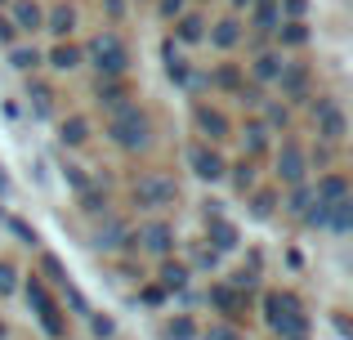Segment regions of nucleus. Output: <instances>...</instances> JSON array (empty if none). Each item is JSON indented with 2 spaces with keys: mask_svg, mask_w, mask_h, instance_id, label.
Here are the masks:
<instances>
[{
  "mask_svg": "<svg viewBox=\"0 0 353 340\" xmlns=\"http://www.w3.org/2000/svg\"><path fill=\"white\" fill-rule=\"evenodd\" d=\"M206 300H210V305H215L219 314L228 318V323H237V318H241V309H246V296H241L233 282H215V287L206 291Z\"/></svg>",
  "mask_w": 353,
  "mask_h": 340,
  "instance_id": "nucleus-19",
  "label": "nucleus"
},
{
  "mask_svg": "<svg viewBox=\"0 0 353 340\" xmlns=\"http://www.w3.org/2000/svg\"><path fill=\"white\" fill-rule=\"evenodd\" d=\"M215 264H219V251H215V246H197V251H192V269H215Z\"/></svg>",
  "mask_w": 353,
  "mask_h": 340,
  "instance_id": "nucleus-44",
  "label": "nucleus"
},
{
  "mask_svg": "<svg viewBox=\"0 0 353 340\" xmlns=\"http://www.w3.org/2000/svg\"><path fill=\"white\" fill-rule=\"evenodd\" d=\"M9 23L18 27V36H36L45 27V9L36 5V0H9Z\"/></svg>",
  "mask_w": 353,
  "mask_h": 340,
  "instance_id": "nucleus-17",
  "label": "nucleus"
},
{
  "mask_svg": "<svg viewBox=\"0 0 353 340\" xmlns=\"http://www.w3.org/2000/svg\"><path fill=\"white\" fill-rule=\"evenodd\" d=\"M94 251L103 255H125L134 251V228H130V219H117V215H103V224L94 228Z\"/></svg>",
  "mask_w": 353,
  "mask_h": 340,
  "instance_id": "nucleus-8",
  "label": "nucleus"
},
{
  "mask_svg": "<svg viewBox=\"0 0 353 340\" xmlns=\"http://www.w3.org/2000/svg\"><path fill=\"white\" fill-rule=\"evenodd\" d=\"M41 32H50L54 41H68V36L77 32V5L59 0L54 9H45V27H41Z\"/></svg>",
  "mask_w": 353,
  "mask_h": 340,
  "instance_id": "nucleus-20",
  "label": "nucleus"
},
{
  "mask_svg": "<svg viewBox=\"0 0 353 340\" xmlns=\"http://www.w3.org/2000/svg\"><path fill=\"white\" fill-rule=\"evenodd\" d=\"M224 179H233V188L241 192V197H246V192L259 183V174H255V161H250V157H241L237 166H228V170H224Z\"/></svg>",
  "mask_w": 353,
  "mask_h": 340,
  "instance_id": "nucleus-34",
  "label": "nucleus"
},
{
  "mask_svg": "<svg viewBox=\"0 0 353 340\" xmlns=\"http://www.w3.org/2000/svg\"><path fill=\"white\" fill-rule=\"evenodd\" d=\"M130 86H125V77H99V86H94V103L103 108V112H117V108H125L130 103Z\"/></svg>",
  "mask_w": 353,
  "mask_h": 340,
  "instance_id": "nucleus-18",
  "label": "nucleus"
},
{
  "mask_svg": "<svg viewBox=\"0 0 353 340\" xmlns=\"http://www.w3.org/2000/svg\"><path fill=\"white\" fill-rule=\"evenodd\" d=\"M327 228H331V233H349V228H353V197L327 201Z\"/></svg>",
  "mask_w": 353,
  "mask_h": 340,
  "instance_id": "nucleus-32",
  "label": "nucleus"
},
{
  "mask_svg": "<svg viewBox=\"0 0 353 340\" xmlns=\"http://www.w3.org/2000/svg\"><path fill=\"white\" fill-rule=\"evenodd\" d=\"M206 340H246V336H241L233 323H210L206 327Z\"/></svg>",
  "mask_w": 353,
  "mask_h": 340,
  "instance_id": "nucleus-46",
  "label": "nucleus"
},
{
  "mask_svg": "<svg viewBox=\"0 0 353 340\" xmlns=\"http://www.w3.org/2000/svg\"><path fill=\"white\" fill-rule=\"evenodd\" d=\"M14 287H18V282H14V269H9V264L0 260V296H9Z\"/></svg>",
  "mask_w": 353,
  "mask_h": 340,
  "instance_id": "nucleus-52",
  "label": "nucleus"
},
{
  "mask_svg": "<svg viewBox=\"0 0 353 340\" xmlns=\"http://www.w3.org/2000/svg\"><path fill=\"white\" fill-rule=\"evenodd\" d=\"M5 54H9V68H14V72H23V77H36V72L45 68V54L36 50V45H27L23 36H18V41L9 45Z\"/></svg>",
  "mask_w": 353,
  "mask_h": 340,
  "instance_id": "nucleus-22",
  "label": "nucleus"
},
{
  "mask_svg": "<svg viewBox=\"0 0 353 340\" xmlns=\"http://www.w3.org/2000/svg\"><path fill=\"white\" fill-rule=\"evenodd\" d=\"M246 206H250V219H273L277 215V206H282V197H277L273 188H250L246 192Z\"/></svg>",
  "mask_w": 353,
  "mask_h": 340,
  "instance_id": "nucleus-30",
  "label": "nucleus"
},
{
  "mask_svg": "<svg viewBox=\"0 0 353 340\" xmlns=\"http://www.w3.org/2000/svg\"><path fill=\"white\" fill-rule=\"evenodd\" d=\"M174 242H179V237H174L170 219H148V224L134 233V246H143V251L157 255V260H165V255L174 251Z\"/></svg>",
  "mask_w": 353,
  "mask_h": 340,
  "instance_id": "nucleus-12",
  "label": "nucleus"
},
{
  "mask_svg": "<svg viewBox=\"0 0 353 340\" xmlns=\"http://www.w3.org/2000/svg\"><path fill=\"white\" fill-rule=\"evenodd\" d=\"M59 291H63V300H68V305H72V309H77V314H90V300H85V296H81V291H77V282H72V278H68V282H63V287H59Z\"/></svg>",
  "mask_w": 353,
  "mask_h": 340,
  "instance_id": "nucleus-43",
  "label": "nucleus"
},
{
  "mask_svg": "<svg viewBox=\"0 0 353 340\" xmlns=\"http://www.w3.org/2000/svg\"><path fill=\"white\" fill-rule=\"evenodd\" d=\"M188 5H192V0H152V9H157V18H161V23H174V18H179Z\"/></svg>",
  "mask_w": 353,
  "mask_h": 340,
  "instance_id": "nucleus-40",
  "label": "nucleus"
},
{
  "mask_svg": "<svg viewBox=\"0 0 353 340\" xmlns=\"http://www.w3.org/2000/svg\"><path fill=\"white\" fill-rule=\"evenodd\" d=\"M336 148H340V143H327V139H322L318 148H313V161H318V166H327V161H336Z\"/></svg>",
  "mask_w": 353,
  "mask_h": 340,
  "instance_id": "nucleus-49",
  "label": "nucleus"
},
{
  "mask_svg": "<svg viewBox=\"0 0 353 340\" xmlns=\"http://www.w3.org/2000/svg\"><path fill=\"white\" fill-rule=\"evenodd\" d=\"M300 224H304V228H327V201H322V197H313L309 206H304Z\"/></svg>",
  "mask_w": 353,
  "mask_h": 340,
  "instance_id": "nucleus-39",
  "label": "nucleus"
},
{
  "mask_svg": "<svg viewBox=\"0 0 353 340\" xmlns=\"http://www.w3.org/2000/svg\"><path fill=\"white\" fill-rule=\"evenodd\" d=\"M183 161H188V170L197 174L201 183H219V179H224V170H228V157L219 152V143H206V139L188 143Z\"/></svg>",
  "mask_w": 353,
  "mask_h": 340,
  "instance_id": "nucleus-5",
  "label": "nucleus"
},
{
  "mask_svg": "<svg viewBox=\"0 0 353 340\" xmlns=\"http://www.w3.org/2000/svg\"><path fill=\"white\" fill-rule=\"evenodd\" d=\"M14 41H18V27L9 23V14H0V45H5V50H9V45H14Z\"/></svg>",
  "mask_w": 353,
  "mask_h": 340,
  "instance_id": "nucleus-50",
  "label": "nucleus"
},
{
  "mask_svg": "<svg viewBox=\"0 0 353 340\" xmlns=\"http://www.w3.org/2000/svg\"><path fill=\"white\" fill-rule=\"evenodd\" d=\"M161 68H165V77H170L174 86H183V77L192 72V63L183 59V50H179L174 36H161Z\"/></svg>",
  "mask_w": 353,
  "mask_h": 340,
  "instance_id": "nucleus-27",
  "label": "nucleus"
},
{
  "mask_svg": "<svg viewBox=\"0 0 353 340\" xmlns=\"http://www.w3.org/2000/svg\"><path fill=\"white\" fill-rule=\"evenodd\" d=\"M309 201H313V183H309V179H304V183H291V188H286V201H282V210H286V215H295V219H300Z\"/></svg>",
  "mask_w": 353,
  "mask_h": 340,
  "instance_id": "nucleus-36",
  "label": "nucleus"
},
{
  "mask_svg": "<svg viewBox=\"0 0 353 340\" xmlns=\"http://www.w3.org/2000/svg\"><path fill=\"white\" fill-rule=\"evenodd\" d=\"M201 332H197V323H192L188 314H179V318H170L165 323V340H197Z\"/></svg>",
  "mask_w": 353,
  "mask_h": 340,
  "instance_id": "nucleus-37",
  "label": "nucleus"
},
{
  "mask_svg": "<svg viewBox=\"0 0 353 340\" xmlns=\"http://www.w3.org/2000/svg\"><path fill=\"white\" fill-rule=\"evenodd\" d=\"M63 179H68V183H72V188H77V192H81V188H85V183H90V174H85V170H81V166H63Z\"/></svg>",
  "mask_w": 353,
  "mask_h": 340,
  "instance_id": "nucleus-48",
  "label": "nucleus"
},
{
  "mask_svg": "<svg viewBox=\"0 0 353 340\" xmlns=\"http://www.w3.org/2000/svg\"><path fill=\"white\" fill-rule=\"evenodd\" d=\"M134 206H143V210L179 206V183H174V174H165V170L139 174V179H134Z\"/></svg>",
  "mask_w": 353,
  "mask_h": 340,
  "instance_id": "nucleus-4",
  "label": "nucleus"
},
{
  "mask_svg": "<svg viewBox=\"0 0 353 340\" xmlns=\"http://www.w3.org/2000/svg\"><path fill=\"white\" fill-rule=\"evenodd\" d=\"M81 54H85V63L99 72V77H130V68H134V54H130L125 36H121L117 27L94 32L85 45H81Z\"/></svg>",
  "mask_w": 353,
  "mask_h": 340,
  "instance_id": "nucleus-1",
  "label": "nucleus"
},
{
  "mask_svg": "<svg viewBox=\"0 0 353 340\" xmlns=\"http://www.w3.org/2000/svg\"><path fill=\"white\" fill-rule=\"evenodd\" d=\"M103 134L121 152H143L148 143H152V117H148L139 103H125V108H117V112H108Z\"/></svg>",
  "mask_w": 353,
  "mask_h": 340,
  "instance_id": "nucleus-2",
  "label": "nucleus"
},
{
  "mask_svg": "<svg viewBox=\"0 0 353 340\" xmlns=\"http://www.w3.org/2000/svg\"><path fill=\"white\" fill-rule=\"evenodd\" d=\"M157 278H161L157 287H161L165 296H170V291H188V278H192V269H188V264H174L170 255H165V264H161V273H157Z\"/></svg>",
  "mask_w": 353,
  "mask_h": 340,
  "instance_id": "nucleus-31",
  "label": "nucleus"
},
{
  "mask_svg": "<svg viewBox=\"0 0 353 340\" xmlns=\"http://www.w3.org/2000/svg\"><path fill=\"white\" fill-rule=\"evenodd\" d=\"M45 68L50 72H77V68H85V54H81V45H72V41H59L50 54H45Z\"/></svg>",
  "mask_w": 353,
  "mask_h": 340,
  "instance_id": "nucleus-26",
  "label": "nucleus"
},
{
  "mask_svg": "<svg viewBox=\"0 0 353 340\" xmlns=\"http://www.w3.org/2000/svg\"><path fill=\"white\" fill-rule=\"evenodd\" d=\"M206 27H210V18L201 14V9L188 5V9H183V14L170 23V36H174L179 45H206Z\"/></svg>",
  "mask_w": 353,
  "mask_h": 340,
  "instance_id": "nucleus-14",
  "label": "nucleus"
},
{
  "mask_svg": "<svg viewBox=\"0 0 353 340\" xmlns=\"http://www.w3.org/2000/svg\"><path fill=\"white\" fill-rule=\"evenodd\" d=\"M27 112L36 117V121H50L54 117V86L50 81H27Z\"/></svg>",
  "mask_w": 353,
  "mask_h": 340,
  "instance_id": "nucleus-25",
  "label": "nucleus"
},
{
  "mask_svg": "<svg viewBox=\"0 0 353 340\" xmlns=\"http://www.w3.org/2000/svg\"><path fill=\"white\" fill-rule=\"evenodd\" d=\"M313 121H318V139L327 143H345L349 139V117L340 99H318L313 103Z\"/></svg>",
  "mask_w": 353,
  "mask_h": 340,
  "instance_id": "nucleus-10",
  "label": "nucleus"
},
{
  "mask_svg": "<svg viewBox=\"0 0 353 340\" xmlns=\"http://www.w3.org/2000/svg\"><path fill=\"white\" fill-rule=\"evenodd\" d=\"M192 130H197L206 143H224L228 134H233V121H228L224 108H215V103H206V99H197V103H192Z\"/></svg>",
  "mask_w": 353,
  "mask_h": 340,
  "instance_id": "nucleus-9",
  "label": "nucleus"
},
{
  "mask_svg": "<svg viewBox=\"0 0 353 340\" xmlns=\"http://www.w3.org/2000/svg\"><path fill=\"white\" fill-rule=\"evenodd\" d=\"M0 197H9V174H5V166H0Z\"/></svg>",
  "mask_w": 353,
  "mask_h": 340,
  "instance_id": "nucleus-54",
  "label": "nucleus"
},
{
  "mask_svg": "<svg viewBox=\"0 0 353 340\" xmlns=\"http://www.w3.org/2000/svg\"><path fill=\"white\" fill-rule=\"evenodd\" d=\"M0 336H5V323H0Z\"/></svg>",
  "mask_w": 353,
  "mask_h": 340,
  "instance_id": "nucleus-57",
  "label": "nucleus"
},
{
  "mask_svg": "<svg viewBox=\"0 0 353 340\" xmlns=\"http://www.w3.org/2000/svg\"><path fill=\"white\" fill-rule=\"evenodd\" d=\"M90 332H94L99 340H112V332H117V323H112V318H108V314H94V309H90Z\"/></svg>",
  "mask_w": 353,
  "mask_h": 340,
  "instance_id": "nucleus-42",
  "label": "nucleus"
},
{
  "mask_svg": "<svg viewBox=\"0 0 353 340\" xmlns=\"http://www.w3.org/2000/svg\"><path fill=\"white\" fill-rule=\"evenodd\" d=\"M273 86L282 90V103H304V99H309V86H313V72H309V63H295V59H286Z\"/></svg>",
  "mask_w": 353,
  "mask_h": 340,
  "instance_id": "nucleus-11",
  "label": "nucleus"
},
{
  "mask_svg": "<svg viewBox=\"0 0 353 340\" xmlns=\"http://www.w3.org/2000/svg\"><path fill=\"white\" fill-rule=\"evenodd\" d=\"M259 121L268 126V130H286V126H291V103H282V99H264V103H259Z\"/></svg>",
  "mask_w": 353,
  "mask_h": 340,
  "instance_id": "nucleus-33",
  "label": "nucleus"
},
{
  "mask_svg": "<svg viewBox=\"0 0 353 340\" xmlns=\"http://www.w3.org/2000/svg\"><path fill=\"white\" fill-rule=\"evenodd\" d=\"M282 63H286V50H268V45H259L255 59H250V81L268 90L277 81V72H282Z\"/></svg>",
  "mask_w": 353,
  "mask_h": 340,
  "instance_id": "nucleus-15",
  "label": "nucleus"
},
{
  "mask_svg": "<svg viewBox=\"0 0 353 340\" xmlns=\"http://www.w3.org/2000/svg\"><path fill=\"white\" fill-rule=\"evenodd\" d=\"M0 5H9V0H0Z\"/></svg>",
  "mask_w": 353,
  "mask_h": 340,
  "instance_id": "nucleus-58",
  "label": "nucleus"
},
{
  "mask_svg": "<svg viewBox=\"0 0 353 340\" xmlns=\"http://www.w3.org/2000/svg\"><path fill=\"white\" fill-rule=\"evenodd\" d=\"M228 9H233V14H241V9H250V0H228Z\"/></svg>",
  "mask_w": 353,
  "mask_h": 340,
  "instance_id": "nucleus-55",
  "label": "nucleus"
},
{
  "mask_svg": "<svg viewBox=\"0 0 353 340\" xmlns=\"http://www.w3.org/2000/svg\"><path fill=\"white\" fill-rule=\"evenodd\" d=\"M237 139H241V157H250V161H259L268 152V143H273V130H268L259 117H250L246 126L237 130Z\"/></svg>",
  "mask_w": 353,
  "mask_h": 340,
  "instance_id": "nucleus-16",
  "label": "nucleus"
},
{
  "mask_svg": "<svg viewBox=\"0 0 353 340\" xmlns=\"http://www.w3.org/2000/svg\"><path fill=\"white\" fill-rule=\"evenodd\" d=\"M103 14L112 18V23H125V0H103Z\"/></svg>",
  "mask_w": 353,
  "mask_h": 340,
  "instance_id": "nucleus-51",
  "label": "nucleus"
},
{
  "mask_svg": "<svg viewBox=\"0 0 353 340\" xmlns=\"http://www.w3.org/2000/svg\"><path fill=\"white\" fill-rule=\"evenodd\" d=\"M139 296H143V305H165V291L161 287H143Z\"/></svg>",
  "mask_w": 353,
  "mask_h": 340,
  "instance_id": "nucleus-53",
  "label": "nucleus"
},
{
  "mask_svg": "<svg viewBox=\"0 0 353 340\" xmlns=\"http://www.w3.org/2000/svg\"><path fill=\"white\" fill-rule=\"evenodd\" d=\"M273 41H277V50H304V45L313 41L309 18H282L277 32H273Z\"/></svg>",
  "mask_w": 353,
  "mask_h": 340,
  "instance_id": "nucleus-21",
  "label": "nucleus"
},
{
  "mask_svg": "<svg viewBox=\"0 0 353 340\" xmlns=\"http://www.w3.org/2000/svg\"><path fill=\"white\" fill-rule=\"evenodd\" d=\"M27 305L36 309V318H41V327H45V336H54V340H63L68 336V323H63V314H59V305H54V296L45 291V282L41 278H27Z\"/></svg>",
  "mask_w": 353,
  "mask_h": 340,
  "instance_id": "nucleus-6",
  "label": "nucleus"
},
{
  "mask_svg": "<svg viewBox=\"0 0 353 340\" xmlns=\"http://www.w3.org/2000/svg\"><path fill=\"white\" fill-rule=\"evenodd\" d=\"M233 99H237V103H241V108H246V112H259V103H264V99H268V94H264V86H255V81H250V86H246V81H241V86H237V94H233Z\"/></svg>",
  "mask_w": 353,
  "mask_h": 340,
  "instance_id": "nucleus-38",
  "label": "nucleus"
},
{
  "mask_svg": "<svg viewBox=\"0 0 353 340\" xmlns=\"http://www.w3.org/2000/svg\"><path fill=\"white\" fill-rule=\"evenodd\" d=\"M77 197H81V210H85L90 219H103V215H108V206H112V201H108V192H99L94 183H85Z\"/></svg>",
  "mask_w": 353,
  "mask_h": 340,
  "instance_id": "nucleus-35",
  "label": "nucleus"
},
{
  "mask_svg": "<svg viewBox=\"0 0 353 340\" xmlns=\"http://www.w3.org/2000/svg\"><path fill=\"white\" fill-rule=\"evenodd\" d=\"M313 197H322V201L353 197V188H349V174H345V170H327V174H318V183H313Z\"/></svg>",
  "mask_w": 353,
  "mask_h": 340,
  "instance_id": "nucleus-29",
  "label": "nucleus"
},
{
  "mask_svg": "<svg viewBox=\"0 0 353 340\" xmlns=\"http://www.w3.org/2000/svg\"><path fill=\"white\" fill-rule=\"evenodd\" d=\"M264 323L277 336H309V318H304L300 300L291 291H268L264 296Z\"/></svg>",
  "mask_w": 353,
  "mask_h": 340,
  "instance_id": "nucleus-3",
  "label": "nucleus"
},
{
  "mask_svg": "<svg viewBox=\"0 0 353 340\" xmlns=\"http://www.w3.org/2000/svg\"><path fill=\"white\" fill-rule=\"evenodd\" d=\"M309 0H277V14L282 18H309Z\"/></svg>",
  "mask_w": 353,
  "mask_h": 340,
  "instance_id": "nucleus-45",
  "label": "nucleus"
},
{
  "mask_svg": "<svg viewBox=\"0 0 353 340\" xmlns=\"http://www.w3.org/2000/svg\"><path fill=\"white\" fill-rule=\"evenodd\" d=\"M9 233H14V237H18L23 246H41V237H36V228H27L23 219H9Z\"/></svg>",
  "mask_w": 353,
  "mask_h": 340,
  "instance_id": "nucleus-47",
  "label": "nucleus"
},
{
  "mask_svg": "<svg viewBox=\"0 0 353 340\" xmlns=\"http://www.w3.org/2000/svg\"><path fill=\"white\" fill-rule=\"evenodd\" d=\"M309 152L300 148L295 139H282V148H277V157H273V174H277V183L282 188H291V183H304L309 179Z\"/></svg>",
  "mask_w": 353,
  "mask_h": 340,
  "instance_id": "nucleus-7",
  "label": "nucleus"
},
{
  "mask_svg": "<svg viewBox=\"0 0 353 340\" xmlns=\"http://www.w3.org/2000/svg\"><path fill=\"white\" fill-rule=\"evenodd\" d=\"M206 242L215 246L219 255H224V251H237V246H241V233H237V224H233V219L215 215V219H206Z\"/></svg>",
  "mask_w": 353,
  "mask_h": 340,
  "instance_id": "nucleus-24",
  "label": "nucleus"
},
{
  "mask_svg": "<svg viewBox=\"0 0 353 340\" xmlns=\"http://www.w3.org/2000/svg\"><path fill=\"white\" fill-rule=\"evenodd\" d=\"M282 340H309V336H282Z\"/></svg>",
  "mask_w": 353,
  "mask_h": 340,
  "instance_id": "nucleus-56",
  "label": "nucleus"
},
{
  "mask_svg": "<svg viewBox=\"0 0 353 340\" xmlns=\"http://www.w3.org/2000/svg\"><path fill=\"white\" fill-rule=\"evenodd\" d=\"M206 81H210V90H219V94L233 99V94H237V86L246 81V72H241V63H219V68H210V72H206Z\"/></svg>",
  "mask_w": 353,
  "mask_h": 340,
  "instance_id": "nucleus-28",
  "label": "nucleus"
},
{
  "mask_svg": "<svg viewBox=\"0 0 353 340\" xmlns=\"http://www.w3.org/2000/svg\"><path fill=\"white\" fill-rule=\"evenodd\" d=\"M241 41H246V23H241V14H224V18H215V23L206 27V45H215L219 54H233Z\"/></svg>",
  "mask_w": 353,
  "mask_h": 340,
  "instance_id": "nucleus-13",
  "label": "nucleus"
},
{
  "mask_svg": "<svg viewBox=\"0 0 353 340\" xmlns=\"http://www.w3.org/2000/svg\"><path fill=\"white\" fill-rule=\"evenodd\" d=\"M90 134H94V126H90L85 112H72V117L59 121V143H63V148H85Z\"/></svg>",
  "mask_w": 353,
  "mask_h": 340,
  "instance_id": "nucleus-23",
  "label": "nucleus"
},
{
  "mask_svg": "<svg viewBox=\"0 0 353 340\" xmlns=\"http://www.w3.org/2000/svg\"><path fill=\"white\" fill-rule=\"evenodd\" d=\"M41 273L54 282V287H63V282H68V269H63L59 255H41Z\"/></svg>",
  "mask_w": 353,
  "mask_h": 340,
  "instance_id": "nucleus-41",
  "label": "nucleus"
}]
</instances>
